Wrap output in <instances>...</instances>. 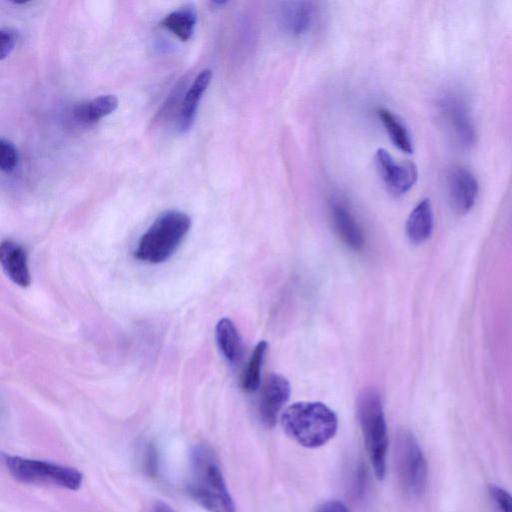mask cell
<instances>
[{
    "label": "cell",
    "mask_w": 512,
    "mask_h": 512,
    "mask_svg": "<svg viewBox=\"0 0 512 512\" xmlns=\"http://www.w3.org/2000/svg\"><path fill=\"white\" fill-rule=\"evenodd\" d=\"M190 480L187 491L209 512H236L216 456L211 448L198 444L190 453Z\"/></svg>",
    "instance_id": "6da1fadb"
},
{
    "label": "cell",
    "mask_w": 512,
    "mask_h": 512,
    "mask_svg": "<svg viewBox=\"0 0 512 512\" xmlns=\"http://www.w3.org/2000/svg\"><path fill=\"white\" fill-rule=\"evenodd\" d=\"M282 427L298 444L317 448L334 437L338 427L336 414L321 402H296L283 412Z\"/></svg>",
    "instance_id": "7a4b0ae2"
},
{
    "label": "cell",
    "mask_w": 512,
    "mask_h": 512,
    "mask_svg": "<svg viewBox=\"0 0 512 512\" xmlns=\"http://www.w3.org/2000/svg\"><path fill=\"white\" fill-rule=\"evenodd\" d=\"M190 227L191 219L186 213L179 210L163 212L141 236L135 257L150 264L166 261L175 253Z\"/></svg>",
    "instance_id": "3957f363"
},
{
    "label": "cell",
    "mask_w": 512,
    "mask_h": 512,
    "mask_svg": "<svg viewBox=\"0 0 512 512\" xmlns=\"http://www.w3.org/2000/svg\"><path fill=\"white\" fill-rule=\"evenodd\" d=\"M357 414L370 462L381 480L386 472L388 434L381 397L376 390L362 391L357 401Z\"/></svg>",
    "instance_id": "277c9868"
},
{
    "label": "cell",
    "mask_w": 512,
    "mask_h": 512,
    "mask_svg": "<svg viewBox=\"0 0 512 512\" xmlns=\"http://www.w3.org/2000/svg\"><path fill=\"white\" fill-rule=\"evenodd\" d=\"M2 458L10 475L21 483L52 484L77 490L83 481L82 473L73 467L9 454H3Z\"/></svg>",
    "instance_id": "5b68a950"
},
{
    "label": "cell",
    "mask_w": 512,
    "mask_h": 512,
    "mask_svg": "<svg viewBox=\"0 0 512 512\" xmlns=\"http://www.w3.org/2000/svg\"><path fill=\"white\" fill-rule=\"evenodd\" d=\"M395 462L399 481L411 496H421L427 487L428 466L414 435L402 430L395 442Z\"/></svg>",
    "instance_id": "8992f818"
},
{
    "label": "cell",
    "mask_w": 512,
    "mask_h": 512,
    "mask_svg": "<svg viewBox=\"0 0 512 512\" xmlns=\"http://www.w3.org/2000/svg\"><path fill=\"white\" fill-rule=\"evenodd\" d=\"M374 162L387 189L396 196L408 192L417 181L418 169L415 163L411 161L397 162L383 148L376 151Z\"/></svg>",
    "instance_id": "52a82bcc"
},
{
    "label": "cell",
    "mask_w": 512,
    "mask_h": 512,
    "mask_svg": "<svg viewBox=\"0 0 512 512\" xmlns=\"http://www.w3.org/2000/svg\"><path fill=\"white\" fill-rule=\"evenodd\" d=\"M444 123L458 145L469 148L476 141V133L462 100L454 95L444 97L440 104Z\"/></svg>",
    "instance_id": "ba28073f"
},
{
    "label": "cell",
    "mask_w": 512,
    "mask_h": 512,
    "mask_svg": "<svg viewBox=\"0 0 512 512\" xmlns=\"http://www.w3.org/2000/svg\"><path fill=\"white\" fill-rule=\"evenodd\" d=\"M289 396L290 384L284 376L271 374L266 379L258 403L259 416L265 426L275 425L277 416Z\"/></svg>",
    "instance_id": "9c48e42d"
},
{
    "label": "cell",
    "mask_w": 512,
    "mask_h": 512,
    "mask_svg": "<svg viewBox=\"0 0 512 512\" xmlns=\"http://www.w3.org/2000/svg\"><path fill=\"white\" fill-rule=\"evenodd\" d=\"M448 198L451 207L459 214H465L474 206L478 196V183L465 167L453 168L447 178Z\"/></svg>",
    "instance_id": "30bf717a"
},
{
    "label": "cell",
    "mask_w": 512,
    "mask_h": 512,
    "mask_svg": "<svg viewBox=\"0 0 512 512\" xmlns=\"http://www.w3.org/2000/svg\"><path fill=\"white\" fill-rule=\"evenodd\" d=\"M0 262L7 277L20 287L31 283L25 249L12 240H4L0 245Z\"/></svg>",
    "instance_id": "8fae6325"
},
{
    "label": "cell",
    "mask_w": 512,
    "mask_h": 512,
    "mask_svg": "<svg viewBox=\"0 0 512 512\" xmlns=\"http://www.w3.org/2000/svg\"><path fill=\"white\" fill-rule=\"evenodd\" d=\"M333 227L341 240L353 250H361L364 236L357 220L342 202L334 201L330 205Z\"/></svg>",
    "instance_id": "7c38bea8"
},
{
    "label": "cell",
    "mask_w": 512,
    "mask_h": 512,
    "mask_svg": "<svg viewBox=\"0 0 512 512\" xmlns=\"http://www.w3.org/2000/svg\"><path fill=\"white\" fill-rule=\"evenodd\" d=\"M212 79L210 69L202 70L194 79L183 99L179 114V129L186 132L193 124L198 104Z\"/></svg>",
    "instance_id": "4fadbf2b"
},
{
    "label": "cell",
    "mask_w": 512,
    "mask_h": 512,
    "mask_svg": "<svg viewBox=\"0 0 512 512\" xmlns=\"http://www.w3.org/2000/svg\"><path fill=\"white\" fill-rule=\"evenodd\" d=\"M433 229V211L429 199L421 200L410 212L405 231L408 239L414 244L425 242Z\"/></svg>",
    "instance_id": "5bb4252c"
},
{
    "label": "cell",
    "mask_w": 512,
    "mask_h": 512,
    "mask_svg": "<svg viewBox=\"0 0 512 512\" xmlns=\"http://www.w3.org/2000/svg\"><path fill=\"white\" fill-rule=\"evenodd\" d=\"M117 106L118 99L116 96L111 94L100 95L74 106L72 115L82 125H93L103 117L114 112Z\"/></svg>",
    "instance_id": "9a60e30c"
},
{
    "label": "cell",
    "mask_w": 512,
    "mask_h": 512,
    "mask_svg": "<svg viewBox=\"0 0 512 512\" xmlns=\"http://www.w3.org/2000/svg\"><path fill=\"white\" fill-rule=\"evenodd\" d=\"M314 9L310 2H287L280 10V22L292 35L307 31L313 21Z\"/></svg>",
    "instance_id": "2e32d148"
},
{
    "label": "cell",
    "mask_w": 512,
    "mask_h": 512,
    "mask_svg": "<svg viewBox=\"0 0 512 512\" xmlns=\"http://www.w3.org/2000/svg\"><path fill=\"white\" fill-rule=\"evenodd\" d=\"M215 337L224 358L231 364L238 363L242 357L243 346L239 332L229 318H222L218 321Z\"/></svg>",
    "instance_id": "e0dca14e"
},
{
    "label": "cell",
    "mask_w": 512,
    "mask_h": 512,
    "mask_svg": "<svg viewBox=\"0 0 512 512\" xmlns=\"http://www.w3.org/2000/svg\"><path fill=\"white\" fill-rule=\"evenodd\" d=\"M196 22V10L193 6L188 5L166 15L160 25L181 41H188L193 35Z\"/></svg>",
    "instance_id": "ac0fdd59"
},
{
    "label": "cell",
    "mask_w": 512,
    "mask_h": 512,
    "mask_svg": "<svg viewBox=\"0 0 512 512\" xmlns=\"http://www.w3.org/2000/svg\"><path fill=\"white\" fill-rule=\"evenodd\" d=\"M377 114L393 144L402 152L412 153L413 141L405 123L385 108L378 109Z\"/></svg>",
    "instance_id": "d6986e66"
},
{
    "label": "cell",
    "mask_w": 512,
    "mask_h": 512,
    "mask_svg": "<svg viewBox=\"0 0 512 512\" xmlns=\"http://www.w3.org/2000/svg\"><path fill=\"white\" fill-rule=\"evenodd\" d=\"M267 347L266 341H260L250 356L241 378V386L246 392H254L260 385L261 369Z\"/></svg>",
    "instance_id": "ffe728a7"
},
{
    "label": "cell",
    "mask_w": 512,
    "mask_h": 512,
    "mask_svg": "<svg viewBox=\"0 0 512 512\" xmlns=\"http://www.w3.org/2000/svg\"><path fill=\"white\" fill-rule=\"evenodd\" d=\"M19 162V155L14 144L5 138L0 139V168L5 173L15 170Z\"/></svg>",
    "instance_id": "44dd1931"
},
{
    "label": "cell",
    "mask_w": 512,
    "mask_h": 512,
    "mask_svg": "<svg viewBox=\"0 0 512 512\" xmlns=\"http://www.w3.org/2000/svg\"><path fill=\"white\" fill-rule=\"evenodd\" d=\"M489 492L500 512H512V494L503 487L490 485Z\"/></svg>",
    "instance_id": "7402d4cb"
},
{
    "label": "cell",
    "mask_w": 512,
    "mask_h": 512,
    "mask_svg": "<svg viewBox=\"0 0 512 512\" xmlns=\"http://www.w3.org/2000/svg\"><path fill=\"white\" fill-rule=\"evenodd\" d=\"M17 33L10 28H2L0 30V60L7 58L16 45Z\"/></svg>",
    "instance_id": "603a6c76"
},
{
    "label": "cell",
    "mask_w": 512,
    "mask_h": 512,
    "mask_svg": "<svg viewBox=\"0 0 512 512\" xmlns=\"http://www.w3.org/2000/svg\"><path fill=\"white\" fill-rule=\"evenodd\" d=\"M145 470L151 476L157 473L158 461L157 452L153 445H148L144 456Z\"/></svg>",
    "instance_id": "cb8c5ba5"
},
{
    "label": "cell",
    "mask_w": 512,
    "mask_h": 512,
    "mask_svg": "<svg viewBox=\"0 0 512 512\" xmlns=\"http://www.w3.org/2000/svg\"><path fill=\"white\" fill-rule=\"evenodd\" d=\"M317 512H350L344 503L338 500H331L323 503Z\"/></svg>",
    "instance_id": "d4e9b609"
},
{
    "label": "cell",
    "mask_w": 512,
    "mask_h": 512,
    "mask_svg": "<svg viewBox=\"0 0 512 512\" xmlns=\"http://www.w3.org/2000/svg\"><path fill=\"white\" fill-rule=\"evenodd\" d=\"M153 512H174V511L172 510V508L169 505H167L163 502H158V503H156V505L153 509Z\"/></svg>",
    "instance_id": "484cf974"
}]
</instances>
